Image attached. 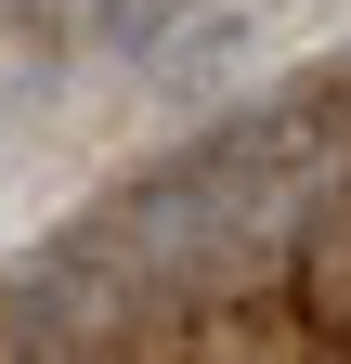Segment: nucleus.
<instances>
[{
    "label": "nucleus",
    "instance_id": "f257e3e1",
    "mask_svg": "<svg viewBox=\"0 0 351 364\" xmlns=\"http://www.w3.org/2000/svg\"><path fill=\"white\" fill-rule=\"evenodd\" d=\"M183 26H195V0H92V14H78V39L117 53V65H169Z\"/></svg>",
    "mask_w": 351,
    "mask_h": 364
}]
</instances>
